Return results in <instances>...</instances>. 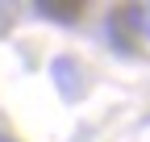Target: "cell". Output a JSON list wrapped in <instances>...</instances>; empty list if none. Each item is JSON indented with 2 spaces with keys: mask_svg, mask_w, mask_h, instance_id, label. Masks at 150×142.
Returning <instances> with one entry per match:
<instances>
[{
  "mask_svg": "<svg viewBox=\"0 0 150 142\" xmlns=\"http://www.w3.org/2000/svg\"><path fill=\"white\" fill-rule=\"evenodd\" d=\"M38 13H42V17H54V21H63V25H75L83 17V4H75V0H42Z\"/></svg>",
  "mask_w": 150,
  "mask_h": 142,
  "instance_id": "cell-1",
  "label": "cell"
}]
</instances>
